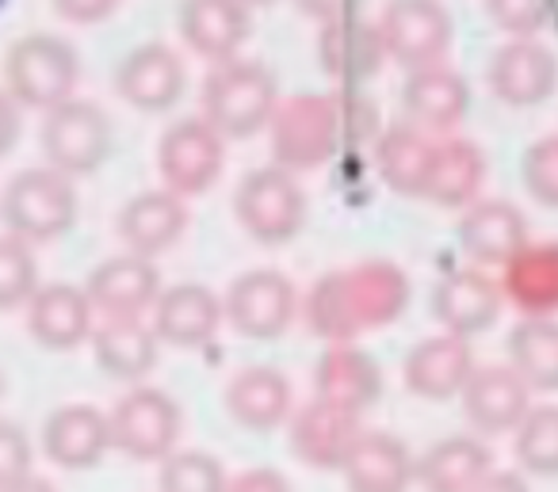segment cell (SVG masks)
Returning a JSON list of instances; mask_svg holds the SVG:
<instances>
[{"instance_id":"25","label":"cell","mask_w":558,"mask_h":492,"mask_svg":"<svg viewBox=\"0 0 558 492\" xmlns=\"http://www.w3.org/2000/svg\"><path fill=\"white\" fill-rule=\"evenodd\" d=\"M474 374L471 344L459 336H428L405 355V385L425 401H448L466 390Z\"/></svg>"},{"instance_id":"14","label":"cell","mask_w":558,"mask_h":492,"mask_svg":"<svg viewBox=\"0 0 558 492\" xmlns=\"http://www.w3.org/2000/svg\"><path fill=\"white\" fill-rule=\"evenodd\" d=\"M501 286L486 275V271L459 268L436 283L433 291V317L444 324L448 336H478L501 313Z\"/></svg>"},{"instance_id":"27","label":"cell","mask_w":558,"mask_h":492,"mask_svg":"<svg viewBox=\"0 0 558 492\" xmlns=\"http://www.w3.org/2000/svg\"><path fill=\"white\" fill-rule=\"evenodd\" d=\"M314 390H318V401H329V405L349 408V413L360 416L367 405L379 401L383 374L367 352H360L352 344H333L318 359Z\"/></svg>"},{"instance_id":"3","label":"cell","mask_w":558,"mask_h":492,"mask_svg":"<svg viewBox=\"0 0 558 492\" xmlns=\"http://www.w3.org/2000/svg\"><path fill=\"white\" fill-rule=\"evenodd\" d=\"M279 108V85L264 62L233 58L203 81V123L222 138H253Z\"/></svg>"},{"instance_id":"32","label":"cell","mask_w":558,"mask_h":492,"mask_svg":"<svg viewBox=\"0 0 558 492\" xmlns=\"http://www.w3.org/2000/svg\"><path fill=\"white\" fill-rule=\"evenodd\" d=\"M482 180H486V153L466 138H444L436 142L421 199H433L440 207H466L482 192Z\"/></svg>"},{"instance_id":"23","label":"cell","mask_w":558,"mask_h":492,"mask_svg":"<svg viewBox=\"0 0 558 492\" xmlns=\"http://www.w3.org/2000/svg\"><path fill=\"white\" fill-rule=\"evenodd\" d=\"M93 302L81 286L47 283L27 302V332L50 352H73L93 336Z\"/></svg>"},{"instance_id":"36","label":"cell","mask_w":558,"mask_h":492,"mask_svg":"<svg viewBox=\"0 0 558 492\" xmlns=\"http://www.w3.org/2000/svg\"><path fill=\"white\" fill-rule=\"evenodd\" d=\"M517 462L527 473L558 477V405H539L517 428Z\"/></svg>"},{"instance_id":"40","label":"cell","mask_w":558,"mask_h":492,"mask_svg":"<svg viewBox=\"0 0 558 492\" xmlns=\"http://www.w3.org/2000/svg\"><path fill=\"white\" fill-rule=\"evenodd\" d=\"M489 24L512 39H532L550 16V0H482Z\"/></svg>"},{"instance_id":"31","label":"cell","mask_w":558,"mask_h":492,"mask_svg":"<svg viewBox=\"0 0 558 492\" xmlns=\"http://www.w3.org/2000/svg\"><path fill=\"white\" fill-rule=\"evenodd\" d=\"M88 340H93L96 362L123 382L146 378L157 362V344H161L157 332L142 324L138 317H104Z\"/></svg>"},{"instance_id":"37","label":"cell","mask_w":558,"mask_h":492,"mask_svg":"<svg viewBox=\"0 0 558 492\" xmlns=\"http://www.w3.org/2000/svg\"><path fill=\"white\" fill-rule=\"evenodd\" d=\"M35 291H39V263H35L32 245L4 233L0 237V313L27 306Z\"/></svg>"},{"instance_id":"19","label":"cell","mask_w":558,"mask_h":492,"mask_svg":"<svg viewBox=\"0 0 558 492\" xmlns=\"http://www.w3.org/2000/svg\"><path fill=\"white\" fill-rule=\"evenodd\" d=\"M253 20L245 0H184L180 4V35L207 62H233L245 47Z\"/></svg>"},{"instance_id":"17","label":"cell","mask_w":558,"mask_h":492,"mask_svg":"<svg viewBox=\"0 0 558 492\" xmlns=\"http://www.w3.org/2000/svg\"><path fill=\"white\" fill-rule=\"evenodd\" d=\"M360 435H364V428H360L356 413L314 397L291 423V451L314 469H341Z\"/></svg>"},{"instance_id":"11","label":"cell","mask_w":558,"mask_h":492,"mask_svg":"<svg viewBox=\"0 0 558 492\" xmlns=\"http://www.w3.org/2000/svg\"><path fill=\"white\" fill-rule=\"evenodd\" d=\"M222 309L241 336L276 340L295 321L299 298L288 275H279V271H271V268H256L233 279L230 291H226Z\"/></svg>"},{"instance_id":"13","label":"cell","mask_w":558,"mask_h":492,"mask_svg":"<svg viewBox=\"0 0 558 492\" xmlns=\"http://www.w3.org/2000/svg\"><path fill=\"white\" fill-rule=\"evenodd\" d=\"M184 62L165 42H146L131 50L116 70V93L138 111H169L184 96Z\"/></svg>"},{"instance_id":"38","label":"cell","mask_w":558,"mask_h":492,"mask_svg":"<svg viewBox=\"0 0 558 492\" xmlns=\"http://www.w3.org/2000/svg\"><path fill=\"white\" fill-rule=\"evenodd\" d=\"M230 477L207 451H172L161 462V492H226Z\"/></svg>"},{"instance_id":"51","label":"cell","mask_w":558,"mask_h":492,"mask_svg":"<svg viewBox=\"0 0 558 492\" xmlns=\"http://www.w3.org/2000/svg\"><path fill=\"white\" fill-rule=\"evenodd\" d=\"M0 4H4V0H0Z\"/></svg>"},{"instance_id":"46","label":"cell","mask_w":558,"mask_h":492,"mask_svg":"<svg viewBox=\"0 0 558 492\" xmlns=\"http://www.w3.org/2000/svg\"><path fill=\"white\" fill-rule=\"evenodd\" d=\"M20 138V103L9 93H0V157L9 153Z\"/></svg>"},{"instance_id":"10","label":"cell","mask_w":558,"mask_h":492,"mask_svg":"<svg viewBox=\"0 0 558 492\" xmlns=\"http://www.w3.org/2000/svg\"><path fill=\"white\" fill-rule=\"evenodd\" d=\"M379 35L387 42V58L405 70L444 65L451 50V16L440 0H387L379 20Z\"/></svg>"},{"instance_id":"28","label":"cell","mask_w":558,"mask_h":492,"mask_svg":"<svg viewBox=\"0 0 558 492\" xmlns=\"http://www.w3.org/2000/svg\"><path fill=\"white\" fill-rule=\"evenodd\" d=\"M341 469L349 492H405L417 466L402 439L387 435V431H364Z\"/></svg>"},{"instance_id":"21","label":"cell","mask_w":558,"mask_h":492,"mask_svg":"<svg viewBox=\"0 0 558 492\" xmlns=\"http://www.w3.org/2000/svg\"><path fill=\"white\" fill-rule=\"evenodd\" d=\"M402 108L405 123L417 131H456L463 123L466 108H471V88H466L463 73L448 70V65H428V70H413L402 88Z\"/></svg>"},{"instance_id":"44","label":"cell","mask_w":558,"mask_h":492,"mask_svg":"<svg viewBox=\"0 0 558 492\" xmlns=\"http://www.w3.org/2000/svg\"><path fill=\"white\" fill-rule=\"evenodd\" d=\"M226 492H291V489L283 481V473H276V469H245V473L233 477Z\"/></svg>"},{"instance_id":"43","label":"cell","mask_w":558,"mask_h":492,"mask_svg":"<svg viewBox=\"0 0 558 492\" xmlns=\"http://www.w3.org/2000/svg\"><path fill=\"white\" fill-rule=\"evenodd\" d=\"M119 9V0H54V12L62 20H70V24H100V20H108L111 12Z\"/></svg>"},{"instance_id":"22","label":"cell","mask_w":558,"mask_h":492,"mask_svg":"<svg viewBox=\"0 0 558 492\" xmlns=\"http://www.w3.org/2000/svg\"><path fill=\"white\" fill-rule=\"evenodd\" d=\"M456 237L474 263L505 268L512 256H520L527 248V222L512 202L486 199L466 210L463 222L456 225Z\"/></svg>"},{"instance_id":"16","label":"cell","mask_w":558,"mask_h":492,"mask_svg":"<svg viewBox=\"0 0 558 492\" xmlns=\"http://www.w3.org/2000/svg\"><path fill=\"white\" fill-rule=\"evenodd\" d=\"M463 397V413L474 423V431L482 435H505L517 431L524 423V416L532 413V390L524 385V378L512 367H474Z\"/></svg>"},{"instance_id":"9","label":"cell","mask_w":558,"mask_h":492,"mask_svg":"<svg viewBox=\"0 0 558 492\" xmlns=\"http://www.w3.org/2000/svg\"><path fill=\"white\" fill-rule=\"evenodd\" d=\"M222 134L210 131L203 119H180L157 142V172L165 180V192L180 195V199H195L203 195L226 164Z\"/></svg>"},{"instance_id":"15","label":"cell","mask_w":558,"mask_h":492,"mask_svg":"<svg viewBox=\"0 0 558 492\" xmlns=\"http://www.w3.org/2000/svg\"><path fill=\"white\" fill-rule=\"evenodd\" d=\"M318 62L337 85H364V81L379 77L383 62H387V42L375 24L360 16H344L333 24H322Z\"/></svg>"},{"instance_id":"50","label":"cell","mask_w":558,"mask_h":492,"mask_svg":"<svg viewBox=\"0 0 558 492\" xmlns=\"http://www.w3.org/2000/svg\"><path fill=\"white\" fill-rule=\"evenodd\" d=\"M0 393H4V378H0Z\"/></svg>"},{"instance_id":"35","label":"cell","mask_w":558,"mask_h":492,"mask_svg":"<svg viewBox=\"0 0 558 492\" xmlns=\"http://www.w3.org/2000/svg\"><path fill=\"white\" fill-rule=\"evenodd\" d=\"M512 370L527 390H558V321L555 317H524L509 332Z\"/></svg>"},{"instance_id":"12","label":"cell","mask_w":558,"mask_h":492,"mask_svg":"<svg viewBox=\"0 0 558 492\" xmlns=\"http://www.w3.org/2000/svg\"><path fill=\"white\" fill-rule=\"evenodd\" d=\"M486 85L509 108H535L550 100L558 85V58L539 39H509L486 65Z\"/></svg>"},{"instance_id":"26","label":"cell","mask_w":558,"mask_h":492,"mask_svg":"<svg viewBox=\"0 0 558 492\" xmlns=\"http://www.w3.org/2000/svg\"><path fill=\"white\" fill-rule=\"evenodd\" d=\"M111 423L96 405H62L47 416L43 451L62 469H88L108 454Z\"/></svg>"},{"instance_id":"49","label":"cell","mask_w":558,"mask_h":492,"mask_svg":"<svg viewBox=\"0 0 558 492\" xmlns=\"http://www.w3.org/2000/svg\"><path fill=\"white\" fill-rule=\"evenodd\" d=\"M245 4H271V0H245Z\"/></svg>"},{"instance_id":"6","label":"cell","mask_w":558,"mask_h":492,"mask_svg":"<svg viewBox=\"0 0 558 492\" xmlns=\"http://www.w3.org/2000/svg\"><path fill=\"white\" fill-rule=\"evenodd\" d=\"M233 214L241 230L260 245H283L306 222V195L299 180L283 169H256L238 184L233 195Z\"/></svg>"},{"instance_id":"33","label":"cell","mask_w":558,"mask_h":492,"mask_svg":"<svg viewBox=\"0 0 558 492\" xmlns=\"http://www.w3.org/2000/svg\"><path fill=\"white\" fill-rule=\"evenodd\" d=\"M501 294H509L527 317L558 313V241L527 245L505 263Z\"/></svg>"},{"instance_id":"30","label":"cell","mask_w":558,"mask_h":492,"mask_svg":"<svg viewBox=\"0 0 558 492\" xmlns=\"http://www.w3.org/2000/svg\"><path fill=\"white\" fill-rule=\"evenodd\" d=\"M433 153H436V142L410 123L387 126V131L379 134V142H375V164H379L383 184L395 195H405V199L425 195Z\"/></svg>"},{"instance_id":"2","label":"cell","mask_w":558,"mask_h":492,"mask_svg":"<svg viewBox=\"0 0 558 492\" xmlns=\"http://www.w3.org/2000/svg\"><path fill=\"white\" fill-rule=\"evenodd\" d=\"M268 142L276 169L314 172L344 146L341 93H299L276 108L268 123Z\"/></svg>"},{"instance_id":"48","label":"cell","mask_w":558,"mask_h":492,"mask_svg":"<svg viewBox=\"0 0 558 492\" xmlns=\"http://www.w3.org/2000/svg\"><path fill=\"white\" fill-rule=\"evenodd\" d=\"M4 492H58V489L50 481H43V477L32 473V477H24V481H16L12 489H4Z\"/></svg>"},{"instance_id":"18","label":"cell","mask_w":558,"mask_h":492,"mask_svg":"<svg viewBox=\"0 0 558 492\" xmlns=\"http://www.w3.org/2000/svg\"><path fill=\"white\" fill-rule=\"evenodd\" d=\"M85 294L93 302L96 313L104 317H138L161 298V275H157L154 260L142 256H111L88 275Z\"/></svg>"},{"instance_id":"20","label":"cell","mask_w":558,"mask_h":492,"mask_svg":"<svg viewBox=\"0 0 558 492\" xmlns=\"http://www.w3.org/2000/svg\"><path fill=\"white\" fill-rule=\"evenodd\" d=\"M222 317V298L203 283H177L161 291V298L154 302V332L161 344L172 347L210 344Z\"/></svg>"},{"instance_id":"29","label":"cell","mask_w":558,"mask_h":492,"mask_svg":"<svg viewBox=\"0 0 558 492\" xmlns=\"http://www.w3.org/2000/svg\"><path fill=\"white\" fill-rule=\"evenodd\" d=\"M226 408L248 431H271L291 413V382L271 367H245L226 385Z\"/></svg>"},{"instance_id":"45","label":"cell","mask_w":558,"mask_h":492,"mask_svg":"<svg viewBox=\"0 0 558 492\" xmlns=\"http://www.w3.org/2000/svg\"><path fill=\"white\" fill-rule=\"evenodd\" d=\"M299 12L311 20H322V24H333V20L356 16L360 0H295Z\"/></svg>"},{"instance_id":"1","label":"cell","mask_w":558,"mask_h":492,"mask_svg":"<svg viewBox=\"0 0 558 492\" xmlns=\"http://www.w3.org/2000/svg\"><path fill=\"white\" fill-rule=\"evenodd\" d=\"M410 302V279L390 260H364L318 279L306 302V321L329 344H349L360 332L390 324Z\"/></svg>"},{"instance_id":"4","label":"cell","mask_w":558,"mask_h":492,"mask_svg":"<svg viewBox=\"0 0 558 492\" xmlns=\"http://www.w3.org/2000/svg\"><path fill=\"white\" fill-rule=\"evenodd\" d=\"M0 222L24 245L62 237L77 222V187L50 164L16 172L0 195Z\"/></svg>"},{"instance_id":"41","label":"cell","mask_w":558,"mask_h":492,"mask_svg":"<svg viewBox=\"0 0 558 492\" xmlns=\"http://www.w3.org/2000/svg\"><path fill=\"white\" fill-rule=\"evenodd\" d=\"M32 477V439L20 423L0 420V492Z\"/></svg>"},{"instance_id":"47","label":"cell","mask_w":558,"mask_h":492,"mask_svg":"<svg viewBox=\"0 0 558 492\" xmlns=\"http://www.w3.org/2000/svg\"><path fill=\"white\" fill-rule=\"evenodd\" d=\"M471 492H527V484H524V477L509 473V469H489Z\"/></svg>"},{"instance_id":"34","label":"cell","mask_w":558,"mask_h":492,"mask_svg":"<svg viewBox=\"0 0 558 492\" xmlns=\"http://www.w3.org/2000/svg\"><path fill=\"white\" fill-rule=\"evenodd\" d=\"M489 473L486 443L471 435L440 439L413 469V481L425 492H471Z\"/></svg>"},{"instance_id":"5","label":"cell","mask_w":558,"mask_h":492,"mask_svg":"<svg viewBox=\"0 0 558 492\" xmlns=\"http://www.w3.org/2000/svg\"><path fill=\"white\" fill-rule=\"evenodd\" d=\"M77 77H81L77 50L50 32L24 35L4 54V81H9V96L20 108H39V111L62 108L65 100H73Z\"/></svg>"},{"instance_id":"8","label":"cell","mask_w":558,"mask_h":492,"mask_svg":"<svg viewBox=\"0 0 558 492\" xmlns=\"http://www.w3.org/2000/svg\"><path fill=\"white\" fill-rule=\"evenodd\" d=\"M43 157L50 169L65 172V176H85L104 164L111 149V123L104 108L88 100H65L62 108L47 111L39 131Z\"/></svg>"},{"instance_id":"39","label":"cell","mask_w":558,"mask_h":492,"mask_svg":"<svg viewBox=\"0 0 558 492\" xmlns=\"http://www.w3.org/2000/svg\"><path fill=\"white\" fill-rule=\"evenodd\" d=\"M520 180L535 202L558 210V134H547L527 146L524 161H520Z\"/></svg>"},{"instance_id":"42","label":"cell","mask_w":558,"mask_h":492,"mask_svg":"<svg viewBox=\"0 0 558 492\" xmlns=\"http://www.w3.org/2000/svg\"><path fill=\"white\" fill-rule=\"evenodd\" d=\"M341 131L349 146H360V142H379V111L375 103H367L364 96H349L341 93Z\"/></svg>"},{"instance_id":"24","label":"cell","mask_w":558,"mask_h":492,"mask_svg":"<svg viewBox=\"0 0 558 492\" xmlns=\"http://www.w3.org/2000/svg\"><path fill=\"white\" fill-rule=\"evenodd\" d=\"M187 230V202L172 192H142L119 210L116 233L131 256L154 260L172 248Z\"/></svg>"},{"instance_id":"7","label":"cell","mask_w":558,"mask_h":492,"mask_svg":"<svg viewBox=\"0 0 558 492\" xmlns=\"http://www.w3.org/2000/svg\"><path fill=\"white\" fill-rule=\"evenodd\" d=\"M111 446L134 462H165L180 439V405L165 390L138 385L108 416Z\"/></svg>"}]
</instances>
